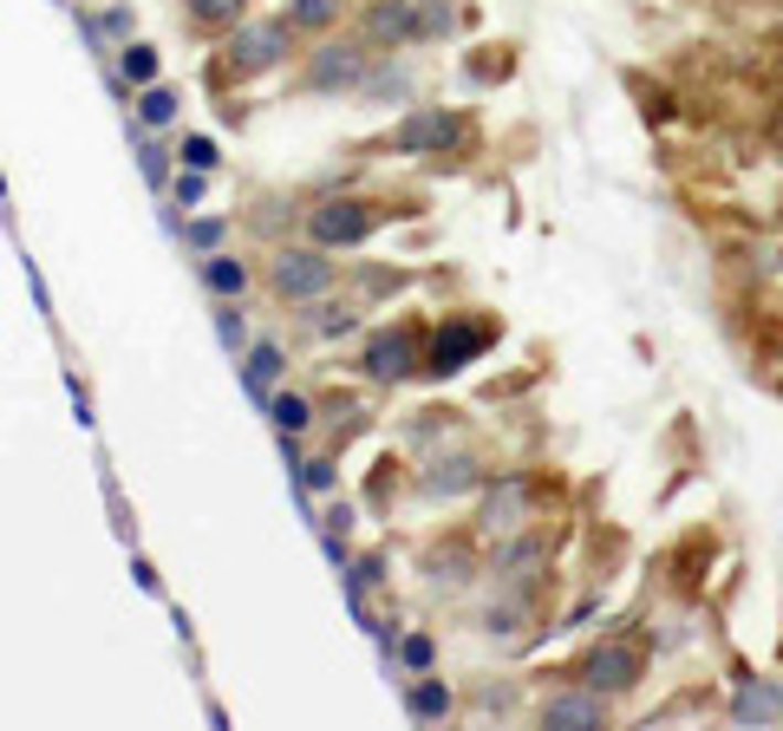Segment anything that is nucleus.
<instances>
[{"instance_id":"nucleus-32","label":"nucleus","mask_w":783,"mask_h":731,"mask_svg":"<svg viewBox=\"0 0 783 731\" xmlns=\"http://www.w3.org/2000/svg\"><path fill=\"white\" fill-rule=\"evenodd\" d=\"M399 666H405V672H437V640H431L425 627H412V634L399 640Z\"/></svg>"},{"instance_id":"nucleus-12","label":"nucleus","mask_w":783,"mask_h":731,"mask_svg":"<svg viewBox=\"0 0 783 731\" xmlns=\"http://www.w3.org/2000/svg\"><path fill=\"white\" fill-rule=\"evenodd\" d=\"M353 33L372 53H412V33H419V0H359Z\"/></svg>"},{"instance_id":"nucleus-6","label":"nucleus","mask_w":783,"mask_h":731,"mask_svg":"<svg viewBox=\"0 0 783 731\" xmlns=\"http://www.w3.org/2000/svg\"><path fill=\"white\" fill-rule=\"evenodd\" d=\"M340 282H347V268H340V255L320 248V242H282V248H268V262H262V288L275 294L282 307H314V300H327Z\"/></svg>"},{"instance_id":"nucleus-13","label":"nucleus","mask_w":783,"mask_h":731,"mask_svg":"<svg viewBox=\"0 0 783 731\" xmlns=\"http://www.w3.org/2000/svg\"><path fill=\"white\" fill-rule=\"evenodd\" d=\"M419 575H425L431 587H444V594H457V587H470V575H490V562L477 555L470 536H451V542L431 536L425 555H419Z\"/></svg>"},{"instance_id":"nucleus-5","label":"nucleus","mask_w":783,"mask_h":731,"mask_svg":"<svg viewBox=\"0 0 783 731\" xmlns=\"http://www.w3.org/2000/svg\"><path fill=\"white\" fill-rule=\"evenodd\" d=\"M425 347H431V320L419 314H399V320H385V327H372L366 340H359V379L366 385H379V392H392V385H412V379H425Z\"/></svg>"},{"instance_id":"nucleus-33","label":"nucleus","mask_w":783,"mask_h":731,"mask_svg":"<svg viewBox=\"0 0 783 731\" xmlns=\"http://www.w3.org/2000/svg\"><path fill=\"white\" fill-rule=\"evenodd\" d=\"M177 163H190V170H210L222 163V150H215V138H203V131H183V145H177Z\"/></svg>"},{"instance_id":"nucleus-19","label":"nucleus","mask_w":783,"mask_h":731,"mask_svg":"<svg viewBox=\"0 0 783 731\" xmlns=\"http://www.w3.org/2000/svg\"><path fill=\"white\" fill-rule=\"evenodd\" d=\"M268 425H275V438H307L320 425V405L300 385H275L268 392Z\"/></svg>"},{"instance_id":"nucleus-22","label":"nucleus","mask_w":783,"mask_h":731,"mask_svg":"<svg viewBox=\"0 0 783 731\" xmlns=\"http://www.w3.org/2000/svg\"><path fill=\"white\" fill-rule=\"evenodd\" d=\"M282 13L300 27V33H307V40H320V33H340V27L353 20L359 0H287Z\"/></svg>"},{"instance_id":"nucleus-31","label":"nucleus","mask_w":783,"mask_h":731,"mask_svg":"<svg viewBox=\"0 0 783 731\" xmlns=\"http://www.w3.org/2000/svg\"><path fill=\"white\" fill-rule=\"evenodd\" d=\"M215 333H222V347L229 353H248V314H242V300H215Z\"/></svg>"},{"instance_id":"nucleus-29","label":"nucleus","mask_w":783,"mask_h":731,"mask_svg":"<svg viewBox=\"0 0 783 731\" xmlns=\"http://www.w3.org/2000/svg\"><path fill=\"white\" fill-rule=\"evenodd\" d=\"M385 569H392V555H385V549H372V555L347 562V594H353V601H366L372 587H385Z\"/></svg>"},{"instance_id":"nucleus-14","label":"nucleus","mask_w":783,"mask_h":731,"mask_svg":"<svg viewBox=\"0 0 783 731\" xmlns=\"http://www.w3.org/2000/svg\"><path fill=\"white\" fill-rule=\"evenodd\" d=\"M197 282L210 300H248L262 288V262L235 255V248H215V255H197Z\"/></svg>"},{"instance_id":"nucleus-8","label":"nucleus","mask_w":783,"mask_h":731,"mask_svg":"<svg viewBox=\"0 0 783 731\" xmlns=\"http://www.w3.org/2000/svg\"><path fill=\"white\" fill-rule=\"evenodd\" d=\"M502 340V320L484 314V307H457L431 327V347H425V379H457L484 360L490 347Z\"/></svg>"},{"instance_id":"nucleus-10","label":"nucleus","mask_w":783,"mask_h":731,"mask_svg":"<svg viewBox=\"0 0 783 731\" xmlns=\"http://www.w3.org/2000/svg\"><path fill=\"white\" fill-rule=\"evenodd\" d=\"M490 477H497L490 451L451 438V444H437V451H425V470L412 477V490H419L425 504H464V497H477Z\"/></svg>"},{"instance_id":"nucleus-17","label":"nucleus","mask_w":783,"mask_h":731,"mask_svg":"<svg viewBox=\"0 0 783 731\" xmlns=\"http://www.w3.org/2000/svg\"><path fill=\"white\" fill-rule=\"evenodd\" d=\"M457 712H464V699H457L451 679H437V672H412V679H405V719H412V725H444V719H457Z\"/></svg>"},{"instance_id":"nucleus-34","label":"nucleus","mask_w":783,"mask_h":731,"mask_svg":"<svg viewBox=\"0 0 783 731\" xmlns=\"http://www.w3.org/2000/svg\"><path fill=\"white\" fill-rule=\"evenodd\" d=\"M203 190H210V170L177 163V177H170V203H177V210H190V203H203Z\"/></svg>"},{"instance_id":"nucleus-24","label":"nucleus","mask_w":783,"mask_h":731,"mask_svg":"<svg viewBox=\"0 0 783 731\" xmlns=\"http://www.w3.org/2000/svg\"><path fill=\"white\" fill-rule=\"evenodd\" d=\"M157 78H163V53L144 46V40H125V46H118V85L144 92V85H157Z\"/></svg>"},{"instance_id":"nucleus-2","label":"nucleus","mask_w":783,"mask_h":731,"mask_svg":"<svg viewBox=\"0 0 783 731\" xmlns=\"http://www.w3.org/2000/svg\"><path fill=\"white\" fill-rule=\"evenodd\" d=\"M366 157H419L431 170H464L484 150V125L470 105H412L399 125H385L372 145H359Z\"/></svg>"},{"instance_id":"nucleus-11","label":"nucleus","mask_w":783,"mask_h":731,"mask_svg":"<svg viewBox=\"0 0 783 731\" xmlns=\"http://www.w3.org/2000/svg\"><path fill=\"white\" fill-rule=\"evenodd\" d=\"M614 719H621V699H607V692H594L581 679H562L555 692L536 699V725L542 731H601Z\"/></svg>"},{"instance_id":"nucleus-1","label":"nucleus","mask_w":783,"mask_h":731,"mask_svg":"<svg viewBox=\"0 0 783 731\" xmlns=\"http://www.w3.org/2000/svg\"><path fill=\"white\" fill-rule=\"evenodd\" d=\"M300 53H307V33L287 13H248L235 33H222L210 46V73L203 78H210L215 98H229V92H248L262 78L300 66Z\"/></svg>"},{"instance_id":"nucleus-36","label":"nucleus","mask_w":783,"mask_h":731,"mask_svg":"<svg viewBox=\"0 0 783 731\" xmlns=\"http://www.w3.org/2000/svg\"><path fill=\"white\" fill-rule=\"evenodd\" d=\"M764 372H771V385H777V399H783V347L771 353V366H764Z\"/></svg>"},{"instance_id":"nucleus-3","label":"nucleus","mask_w":783,"mask_h":731,"mask_svg":"<svg viewBox=\"0 0 783 731\" xmlns=\"http://www.w3.org/2000/svg\"><path fill=\"white\" fill-rule=\"evenodd\" d=\"M425 216V197H372V190H334V197H314L307 203V242H320V248H366L379 229H392V222H412Z\"/></svg>"},{"instance_id":"nucleus-27","label":"nucleus","mask_w":783,"mask_h":731,"mask_svg":"<svg viewBox=\"0 0 783 731\" xmlns=\"http://www.w3.org/2000/svg\"><path fill=\"white\" fill-rule=\"evenodd\" d=\"M464 73H470V85H502V78L516 73V46L502 40V46H477L470 60H464Z\"/></svg>"},{"instance_id":"nucleus-26","label":"nucleus","mask_w":783,"mask_h":731,"mask_svg":"<svg viewBox=\"0 0 783 731\" xmlns=\"http://www.w3.org/2000/svg\"><path fill=\"white\" fill-rule=\"evenodd\" d=\"M229 216H197V222H177V242L190 248V255H215V248H229Z\"/></svg>"},{"instance_id":"nucleus-4","label":"nucleus","mask_w":783,"mask_h":731,"mask_svg":"<svg viewBox=\"0 0 783 731\" xmlns=\"http://www.w3.org/2000/svg\"><path fill=\"white\" fill-rule=\"evenodd\" d=\"M646 672H653V647H646V634H634V627H614V634L588 640L562 666V679H581V686H594L607 699H634L646 686Z\"/></svg>"},{"instance_id":"nucleus-20","label":"nucleus","mask_w":783,"mask_h":731,"mask_svg":"<svg viewBox=\"0 0 783 731\" xmlns=\"http://www.w3.org/2000/svg\"><path fill=\"white\" fill-rule=\"evenodd\" d=\"M399 438L419 444V451H437V444L464 438V412H457V405H425V412H412V419L399 425Z\"/></svg>"},{"instance_id":"nucleus-23","label":"nucleus","mask_w":783,"mask_h":731,"mask_svg":"<svg viewBox=\"0 0 783 731\" xmlns=\"http://www.w3.org/2000/svg\"><path fill=\"white\" fill-rule=\"evenodd\" d=\"M131 118H138L144 131H170V125L183 118V98H177V92H170V85L157 78V85H144V92H138V105H131Z\"/></svg>"},{"instance_id":"nucleus-21","label":"nucleus","mask_w":783,"mask_h":731,"mask_svg":"<svg viewBox=\"0 0 783 731\" xmlns=\"http://www.w3.org/2000/svg\"><path fill=\"white\" fill-rule=\"evenodd\" d=\"M464 20H470L464 0H419V33H412V46H451V40L464 33Z\"/></svg>"},{"instance_id":"nucleus-30","label":"nucleus","mask_w":783,"mask_h":731,"mask_svg":"<svg viewBox=\"0 0 783 731\" xmlns=\"http://www.w3.org/2000/svg\"><path fill=\"white\" fill-rule=\"evenodd\" d=\"M300 490H307V497H334V490H340V451L307 457V464H300Z\"/></svg>"},{"instance_id":"nucleus-15","label":"nucleus","mask_w":783,"mask_h":731,"mask_svg":"<svg viewBox=\"0 0 783 731\" xmlns=\"http://www.w3.org/2000/svg\"><path fill=\"white\" fill-rule=\"evenodd\" d=\"M731 686L738 692H731L724 719H738V725H777L783 719V679H771V672H738Z\"/></svg>"},{"instance_id":"nucleus-28","label":"nucleus","mask_w":783,"mask_h":731,"mask_svg":"<svg viewBox=\"0 0 783 731\" xmlns=\"http://www.w3.org/2000/svg\"><path fill=\"white\" fill-rule=\"evenodd\" d=\"M399 470H405L399 457H379V464H372V484H366V510H372V516H392L399 490H405V484H399Z\"/></svg>"},{"instance_id":"nucleus-7","label":"nucleus","mask_w":783,"mask_h":731,"mask_svg":"<svg viewBox=\"0 0 783 731\" xmlns=\"http://www.w3.org/2000/svg\"><path fill=\"white\" fill-rule=\"evenodd\" d=\"M372 46L359 40V33H320L307 53H300V66H294V92L300 98H353L366 73H372Z\"/></svg>"},{"instance_id":"nucleus-9","label":"nucleus","mask_w":783,"mask_h":731,"mask_svg":"<svg viewBox=\"0 0 783 731\" xmlns=\"http://www.w3.org/2000/svg\"><path fill=\"white\" fill-rule=\"evenodd\" d=\"M542 497H549V477L542 470H497L484 490H477V536H509V529H529L542 522Z\"/></svg>"},{"instance_id":"nucleus-35","label":"nucleus","mask_w":783,"mask_h":731,"mask_svg":"<svg viewBox=\"0 0 783 731\" xmlns=\"http://www.w3.org/2000/svg\"><path fill=\"white\" fill-rule=\"evenodd\" d=\"M131 575H138V587H144V594H157V569H150L144 555H138V562H131Z\"/></svg>"},{"instance_id":"nucleus-18","label":"nucleus","mask_w":783,"mask_h":731,"mask_svg":"<svg viewBox=\"0 0 783 731\" xmlns=\"http://www.w3.org/2000/svg\"><path fill=\"white\" fill-rule=\"evenodd\" d=\"M287 340H275V333H262V340H248V353H242V385L268 405V392L275 385H287Z\"/></svg>"},{"instance_id":"nucleus-16","label":"nucleus","mask_w":783,"mask_h":731,"mask_svg":"<svg viewBox=\"0 0 783 731\" xmlns=\"http://www.w3.org/2000/svg\"><path fill=\"white\" fill-rule=\"evenodd\" d=\"M255 13V0H177V20H183V33L190 40H222V33H235L242 20Z\"/></svg>"},{"instance_id":"nucleus-25","label":"nucleus","mask_w":783,"mask_h":731,"mask_svg":"<svg viewBox=\"0 0 783 731\" xmlns=\"http://www.w3.org/2000/svg\"><path fill=\"white\" fill-rule=\"evenodd\" d=\"M138 163H144V183H150V190H170V177H177V150L163 145L157 131H144V125H138Z\"/></svg>"}]
</instances>
